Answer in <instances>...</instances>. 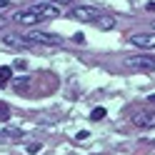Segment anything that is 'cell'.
<instances>
[{"label":"cell","instance_id":"1","mask_svg":"<svg viewBox=\"0 0 155 155\" xmlns=\"http://www.w3.org/2000/svg\"><path fill=\"white\" fill-rule=\"evenodd\" d=\"M60 15V8L53 5V3H38L30 5L28 10H18L13 13V23H20V25H35V23H43V20H53V18Z\"/></svg>","mask_w":155,"mask_h":155},{"label":"cell","instance_id":"2","mask_svg":"<svg viewBox=\"0 0 155 155\" xmlns=\"http://www.w3.org/2000/svg\"><path fill=\"white\" fill-rule=\"evenodd\" d=\"M25 40L28 43H35V45H60V38L58 35H53V33H45V30H28L25 35Z\"/></svg>","mask_w":155,"mask_h":155},{"label":"cell","instance_id":"3","mask_svg":"<svg viewBox=\"0 0 155 155\" xmlns=\"http://www.w3.org/2000/svg\"><path fill=\"white\" fill-rule=\"evenodd\" d=\"M70 15L75 18V20H80V23H95L103 13L98 10V8H93V5H75L70 10Z\"/></svg>","mask_w":155,"mask_h":155},{"label":"cell","instance_id":"4","mask_svg":"<svg viewBox=\"0 0 155 155\" xmlns=\"http://www.w3.org/2000/svg\"><path fill=\"white\" fill-rule=\"evenodd\" d=\"M125 65L138 68V70H155V58L153 55H130V58H125Z\"/></svg>","mask_w":155,"mask_h":155},{"label":"cell","instance_id":"5","mask_svg":"<svg viewBox=\"0 0 155 155\" xmlns=\"http://www.w3.org/2000/svg\"><path fill=\"white\" fill-rule=\"evenodd\" d=\"M133 125L135 128H143V130H155V113H148V110L135 113L133 115Z\"/></svg>","mask_w":155,"mask_h":155},{"label":"cell","instance_id":"6","mask_svg":"<svg viewBox=\"0 0 155 155\" xmlns=\"http://www.w3.org/2000/svg\"><path fill=\"white\" fill-rule=\"evenodd\" d=\"M130 43L138 45V48L150 50V48H155V30H153V33H135V35L130 38Z\"/></svg>","mask_w":155,"mask_h":155},{"label":"cell","instance_id":"7","mask_svg":"<svg viewBox=\"0 0 155 155\" xmlns=\"http://www.w3.org/2000/svg\"><path fill=\"white\" fill-rule=\"evenodd\" d=\"M3 43L5 45H13V48H23V43H28L23 35H15V33H10V35H3Z\"/></svg>","mask_w":155,"mask_h":155},{"label":"cell","instance_id":"8","mask_svg":"<svg viewBox=\"0 0 155 155\" xmlns=\"http://www.w3.org/2000/svg\"><path fill=\"white\" fill-rule=\"evenodd\" d=\"M20 135H23L20 128H10V125H3V128H0V138H10V140H15V138H20Z\"/></svg>","mask_w":155,"mask_h":155},{"label":"cell","instance_id":"9","mask_svg":"<svg viewBox=\"0 0 155 155\" xmlns=\"http://www.w3.org/2000/svg\"><path fill=\"white\" fill-rule=\"evenodd\" d=\"M10 78H13V68H8V65H0V88H8Z\"/></svg>","mask_w":155,"mask_h":155},{"label":"cell","instance_id":"10","mask_svg":"<svg viewBox=\"0 0 155 155\" xmlns=\"http://www.w3.org/2000/svg\"><path fill=\"white\" fill-rule=\"evenodd\" d=\"M95 23H98V25L103 28V30H110V28L115 25V20H113L110 15H100V18H98V20H95Z\"/></svg>","mask_w":155,"mask_h":155},{"label":"cell","instance_id":"11","mask_svg":"<svg viewBox=\"0 0 155 155\" xmlns=\"http://www.w3.org/2000/svg\"><path fill=\"white\" fill-rule=\"evenodd\" d=\"M103 118H105V108H95L90 113V120H103Z\"/></svg>","mask_w":155,"mask_h":155},{"label":"cell","instance_id":"12","mask_svg":"<svg viewBox=\"0 0 155 155\" xmlns=\"http://www.w3.org/2000/svg\"><path fill=\"white\" fill-rule=\"evenodd\" d=\"M8 118H10V108H8V105H5V103H0V120H3V123H5Z\"/></svg>","mask_w":155,"mask_h":155},{"label":"cell","instance_id":"13","mask_svg":"<svg viewBox=\"0 0 155 155\" xmlns=\"http://www.w3.org/2000/svg\"><path fill=\"white\" fill-rule=\"evenodd\" d=\"M28 153H30V155L40 153V143H33V145H28Z\"/></svg>","mask_w":155,"mask_h":155},{"label":"cell","instance_id":"14","mask_svg":"<svg viewBox=\"0 0 155 155\" xmlns=\"http://www.w3.org/2000/svg\"><path fill=\"white\" fill-rule=\"evenodd\" d=\"M53 5H73V0H50Z\"/></svg>","mask_w":155,"mask_h":155},{"label":"cell","instance_id":"15","mask_svg":"<svg viewBox=\"0 0 155 155\" xmlns=\"http://www.w3.org/2000/svg\"><path fill=\"white\" fill-rule=\"evenodd\" d=\"M8 5H10L8 0H0V13H3V10H8Z\"/></svg>","mask_w":155,"mask_h":155},{"label":"cell","instance_id":"16","mask_svg":"<svg viewBox=\"0 0 155 155\" xmlns=\"http://www.w3.org/2000/svg\"><path fill=\"white\" fill-rule=\"evenodd\" d=\"M148 100H150V103H155V95H150V98H148Z\"/></svg>","mask_w":155,"mask_h":155},{"label":"cell","instance_id":"17","mask_svg":"<svg viewBox=\"0 0 155 155\" xmlns=\"http://www.w3.org/2000/svg\"><path fill=\"white\" fill-rule=\"evenodd\" d=\"M0 28H3V20H0Z\"/></svg>","mask_w":155,"mask_h":155}]
</instances>
